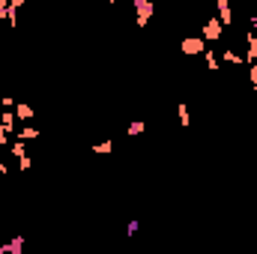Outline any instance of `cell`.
I'll return each mask as SVG.
<instances>
[{"instance_id":"obj_1","label":"cell","mask_w":257,"mask_h":254,"mask_svg":"<svg viewBox=\"0 0 257 254\" xmlns=\"http://www.w3.org/2000/svg\"><path fill=\"white\" fill-rule=\"evenodd\" d=\"M132 6H135V21H138V27H147L150 24V18H153V0H132Z\"/></svg>"},{"instance_id":"obj_2","label":"cell","mask_w":257,"mask_h":254,"mask_svg":"<svg viewBox=\"0 0 257 254\" xmlns=\"http://www.w3.org/2000/svg\"><path fill=\"white\" fill-rule=\"evenodd\" d=\"M180 51H183L186 57H197V54L206 51V39H203V36H189V39L180 42Z\"/></svg>"},{"instance_id":"obj_3","label":"cell","mask_w":257,"mask_h":254,"mask_svg":"<svg viewBox=\"0 0 257 254\" xmlns=\"http://www.w3.org/2000/svg\"><path fill=\"white\" fill-rule=\"evenodd\" d=\"M200 36H203V39H221V36H224V24H221V18H218V15H212V18L203 24Z\"/></svg>"},{"instance_id":"obj_4","label":"cell","mask_w":257,"mask_h":254,"mask_svg":"<svg viewBox=\"0 0 257 254\" xmlns=\"http://www.w3.org/2000/svg\"><path fill=\"white\" fill-rule=\"evenodd\" d=\"M215 9H218V18L224 27L233 24V9H230V0H215Z\"/></svg>"},{"instance_id":"obj_5","label":"cell","mask_w":257,"mask_h":254,"mask_svg":"<svg viewBox=\"0 0 257 254\" xmlns=\"http://www.w3.org/2000/svg\"><path fill=\"white\" fill-rule=\"evenodd\" d=\"M24 251V236H12L9 242L0 245V254H21Z\"/></svg>"},{"instance_id":"obj_6","label":"cell","mask_w":257,"mask_h":254,"mask_svg":"<svg viewBox=\"0 0 257 254\" xmlns=\"http://www.w3.org/2000/svg\"><path fill=\"white\" fill-rule=\"evenodd\" d=\"M12 111H15V117H18L21 123H33V108H30L27 102H15Z\"/></svg>"},{"instance_id":"obj_7","label":"cell","mask_w":257,"mask_h":254,"mask_svg":"<svg viewBox=\"0 0 257 254\" xmlns=\"http://www.w3.org/2000/svg\"><path fill=\"white\" fill-rule=\"evenodd\" d=\"M245 42H248L245 63H254V60H257V33H254V30H248V33H245Z\"/></svg>"},{"instance_id":"obj_8","label":"cell","mask_w":257,"mask_h":254,"mask_svg":"<svg viewBox=\"0 0 257 254\" xmlns=\"http://www.w3.org/2000/svg\"><path fill=\"white\" fill-rule=\"evenodd\" d=\"M203 63H206L209 72H218V69H221V57H218L215 51H209V48H206V51H203Z\"/></svg>"},{"instance_id":"obj_9","label":"cell","mask_w":257,"mask_h":254,"mask_svg":"<svg viewBox=\"0 0 257 254\" xmlns=\"http://www.w3.org/2000/svg\"><path fill=\"white\" fill-rule=\"evenodd\" d=\"M15 120H18V117H15V111H12V108H6V111L0 114V123L6 126V132H9V135H15Z\"/></svg>"},{"instance_id":"obj_10","label":"cell","mask_w":257,"mask_h":254,"mask_svg":"<svg viewBox=\"0 0 257 254\" xmlns=\"http://www.w3.org/2000/svg\"><path fill=\"white\" fill-rule=\"evenodd\" d=\"M93 153H96V156H111V153H114V141H111V138H105V141L93 144Z\"/></svg>"},{"instance_id":"obj_11","label":"cell","mask_w":257,"mask_h":254,"mask_svg":"<svg viewBox=\"0 0 257 254\" xmlns=\"http://www.w3.org/2000/svg\"><path fill=\"white\" fill-rule=\"evenodd\" d=\"M218 57H221L224 63H233V66H236V63H245V57H242V54H236L233 48H224V51H221Z\"/></svg>"},{"instance_id":"obj_12","label":"cell","mask_w":257,"mask_h":254,"mask_svg":"<svg viewBox=\"0 0 257 254\" xmlns=\"http://www.w3.org/2000/svg\"><path fill=\"white\" fill-rule=\"evenodd\" d=\"M177 117H180V126H183V129L192 126V117H189V105H186V102H180V105H177Z\"/></svg>"},{"instance_id":"obj_13","label":"cell","mask_w":257,"mask_h":254,"mask_svg":"<svg viewBox=\"0 0 257 254\" xmlns=\"http://www.w3.org/2000/svg\"><path fill=\"white\" fill-rule=\"evenodd\" d=\"M18 138H21V141H36V138H39V129L33 126V123H24V129L18 132Z\"/></svg>"},{"instance_id":"obj_14","label":"cell","mask_w":257,"mask_h":254,"mask_svg":"<svg viewBox=\"0 0 257 254\" xmlns=\"http://www.w3.org/2000/svg\"><path fill=\"white\" fill-rule=\"evenodd\" d=\"M24 144H27V141H21V138H18L15 144H9V153H12L18 162H21V159H27V150H24Z\"/></svg>"},{"instance_id":"obj_15","label":"cell","mask_w":257,"mask_h":254,"mask_svg":"<svg viewBox=\"0 0 257 254\" xmlns=\"http://www.w3.org/2000/svg\"><path fill=\"white\" fill-rule=\"evenodd\" d=\"M144 132H147V123H144V120L128 123V135H144Z\"/></svg>"},{"instance_id":"obj_16","label":"cell","mask_w":257,"mask_h":254,"mask_svg":"<svg viewBox=\"0 0 257 254\" xmlns=\"http://www.w3.org/2000/svg\"><path fill=\"white\" fill-rule=\"evenodd\" d=\"M248 81H251V90L257 93V60L248 66Z\"/></svg>"},{"instance_id":"obj_17","label":"cell","mask_w":257,"mask_h":254,"mask_svg":"<svg viewBox=\"0 0 257 254\" xmlns=\"http://www.w3.org/2000/svg\"><path fill=\"white\" fill-rule=\"evenodd\" d=\"M0 147H9V132H6L3 123H0Z\"/></svg>"},{"instance_id":"obj_18","label":"cell","mask_w":257,"mask_h":254,"mask_svg":"<svg viewBox=\"0 0 257 254\" xmlns=\"http://www.w3.org/2000/svg\"><path fill=\"white\" fill-rule=\"evenodd\" d=\"M6 12H9V0H0V21H6Z\"/></svg>"},{"instance_id":"obj_19","label":"cell","mask_w":257,"mask_h":254,"mask_svg":"<svg viewBox=\"0 0 257 254\" xmlns=\"http://www.w3.org/2000/svg\"><path fill=\"white\" fill-rule=\"evenodd\" d=\"M0 105H3V108H15V99H12V96H3Z\"/></svg>"},{"instance_id":"obj_20","label":"cell","mask_w":257,"mask_h":254,"mask_svg":"<svg viewBox=\"0 0 257 254\" xmlns=\"http://www.w3.org/2000/svg\"><path fill=\"white\" fill-rule=\"evenodd\" d=\"M138 227H141V221H138V218H132V221H128V236H132V233H135Z\"/></svg>"},{"instance_id":"obj_21","label":"cell","mask_w":257,"mask_h":254,"mask_svg":"<svg viewBox=\"0 0 257 254\" xmlns=\"http://www.w3.org/2000/svg\"><path fill=\"white\" fill-rule=\"evenodd\" d=\"M248 24H251V30H257V12L251 15V18H248Z\"/></svg>"},{"instance_id":"obj_22","label":"cell","mask_w":257,"mask_h":254,"mask_svg":"<svg viewBox=\"0 0 257 254\" xmlns=\"http://www.w3.org/2000/svg\"><path fill=\"white\" fill-rule=\"evenodd\" d=\"M3 174H6V165H3V162H0V177H3Z\"/></svg>"},{"instance_id":"obj_23","label":"cell","mask_w":257,"mask_h":254,"mask_svg":"<svg viewBox=\"0 0 257 254\" xmlns=\"http://www.w3.org/2000/svg\"><path fill=\"white\" fill-rule=\"evenodd\" d=\"M108 3H111V6H114V3H117V0H108Z\"/></svg>"}]
</instances>
